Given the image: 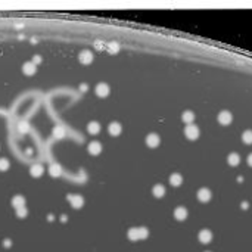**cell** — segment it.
I'll list each match as a JSON object with an SVG mask.
<instances>
[{
  "label": "cell",
  "instance_id": "13",
  "mask_svg": "<svg viewBox=\"0 0 252 252\" xmlns=\"http://www.w3.org/2000/svg\"><path fill=\"white\" fill-rule=\"evenodd\" d=\"M22 72H24L25 75L31 77V75H34V74L37 72V67H35L33 62H25L24 65H22Z\"/></svg>",
  "mask_w": 252,
  "mask_h": 252
},
{
  "label": "cell",
  "instance_id": "25",
  "mask_svg": "<svg viewBox=\"0 0 252 252\" xmlns=\"http://www.w3.org/2000/svg\"><path fill=\"white\" fill-rule=\"evenodd\" d=\"M53 136L56 137V139H62L63 136H65V130H63V127H55L53 130Z\"/></svg>",
  "mask_w": 252,
  "mask_h": 252
},
{
  "label": "cell",
  "instance_id": "19",
  "mask_svg": "<svg viewBox=\"0 0 252 252\" xmlns=\"http://www.w3.org/2000/svg\"><path fill=\"white\" fill-rule=\"evenodd\" d=\"M227 162H228V165H232V167H238L239 162H240V156H239V153L232 152V153L227 156Z\"/></svg>",
  "mask_w": 252,
  "mask_h": 252
},
{
  "label": "cell",
  "instance_id": "23",
  "mask_svg": "<svg viewBox=\"0 0 252 252\" xmlns=\"http://www.w3.org/2000/svg\"><path fill=\"white\" fill-rule=\"evenodd\" d=\"M127 236H128L130 240H139V228H136V227L130 228V230L127 232Z\"/></svg>",
  "mask_w": 252,
  "mask_h": 252
},
{
  "label": "cell",
  "instance_id": "3",
  "mask_svg": "<svg viewBox=\"0 0 252 252\" xmlns=\"http://www.w3.org/2000/svg\"><path fill=\"white\" fill-rule=\"evenodd\" d=\"M94 92L99 97H108L109 93H111V87L108 86L106 83H99L96 87H94Z\"/></svg>",
  "mask_w": 252,
  "mask_h": 252
},
{
  "label": "cell",
  "instance_id": "22",
  "mask_svg": "<svg viewBox=\"0 0 252 252\" xmlns=\"http://www.w3.org/2000/svg\"><path fill=\"white\" fill-rule=\"evenodd\" d=\"M242 140L246 145H252V130H245L242 133Z\"/></svg>",
  "mask_w": 252,
  "mask_h": 252
},
{
  "label": "cell",
  "instance_id": "17",
  "mask_svg": "<svg viewBox=\"0 0 252 252\" xmlns=\"http://www.w3.org/2000/svg\"><path fill=\"white\" fill-rule=\"evenodd\" d=\"M195 118H196V115H195V112H192V111H184L183 114H181V120H183V122H186L187 126H189V124H193Z\"/></svg>",
  "mask_w": 252,
  "mask_h": 252
},
{
  "label": "cell",
  "instance_id": "1",
  "mask_svg": "<svg viewBox=\"0 0 252 252\" xmlns=\"http://www.w3.org/2000/svg\"><path fill=\"white\" fill-rule=\"evenodd\" d=\"M184 134H186V137H187L189 140H196L199 137V134H201V131H199L198 126L189 124V126H186V128H184Z\"/></svg>",
  "mask_w": 252,
  "mask_h": 252
},
{
  "label": "cell",
  "instance_id": "34",
  "mask_svg": "<svg viewBox=\"0 0 252 252\" xmlns=\"http://www.w3.org/2000/svg\"><path fill=\"white\" fill-rule=\"evenodd\" d=\"M205 252H209V251H205Z\"/></svg>",
  "mask_w": 252,
  "mask_h": 252
},
{
  "label": "cell",
  "instance_id": "10",
  "mask_svg": "<svg viewBox=\"0 0 252 252\" xmlns=\"http://www.w3.org/2000/svg\"><path fill=\"white\" fill-rule=\"evenodd\" d=\"M108 131H109V134L111 136H120L122 133V126L120 124V122H116V121H114V122H111L109 124V127H108Z\"/></svg>",
  "mask_w": 252,
  "mask_h": 252
},
{
  "label": "cell",
  "instance_id": "29",
  "mask_svg": "<svg viewBox=\"0 0 252 252\" xmlns=\"http://www.w3.org/2000/svg\"><path fill=\"white\" fill-rule=\"evenodd\" d=\"M27 128H28V124H27V122H21V124H19V130L22 131V133H25V131H28V130H27Z\"/></svg>",
  "mask_w": 252,
  "mask_h": 252
},
{
  "label": "cell",
  "instance_id": "27",
  "mask_svg": "<svg viewBox=\"0 0 252 252\" xmlns=\"http://www.w3.org/2000/svg\"><path fill=\"white\" fill-rule=\"evenodd\" d=\"M16 215L19 218H25L27 215H28V211H27V208H19V209H16Z\"/></svg>",
  "mask_w": 252,
  "mask_h": 252
},
{
  "label": "cell",
  "instance_id": "18",
  "mask_svg": "<svg viewBox=\"0 0 252 252\" xmlns=\"http://www.w3.org/2000/svg\"><path fill=\"white\" fill-rule=\"evenodd\" d=\"M49 174L52 175V177H59V175L62 174V168H61V165L59 164H52L50 167H49Z\"/></svg>",
  "mask_w": 252,
  "mask_h": 252
},
{
  "label": "cell",
  "instance_id": "2",
  "mask_svg": "<svg viewBox=\"0 0 252 252\" xmlns=\"http://www.w3.org/2000/svg\"><path fill=\"white\" fill-rule=\"evenodd\" d=\"M67 198H68V202L71 204V206L75 209L81 208L83 205H84V198H83L81 195H68Z\"/></svg>",
  "mask_w": 252,
  "mask_h": 252
},
{
  "label": "cell",
  "instance_id": "14",
  "mask_svg": "<svg viewBox=\"0 0 252 252\" xmlns=\"http://www.w3.org/2000/svg\"><path fill=\"white\" fill-rule=\"evenodd\" d=\"M174 217H175V220H179V221L186 220V218H187V208H186V206H177V208L174 209Z\"/></svg>",
  "mask_w": 252,
  "mask_h": 252
},
{
  "label": "cell",
  "instance_id": "7",
  "mask_svg": "<svg viewBox=\"0 0 252 252\" xmlns=\"http://www.w3.org/2000/svg\"><path fill=\"white\" fill-rule=\"evenodd\" d=\"M198 239H199V242L206 245V243H209L212 240V232L208 230V228H202V230L198 233Z\"/></svg>",
  "mask_w": 252,
  "mask_h": 252
},
{
  "label": "cell",
  "instance_id": "4",
  "mask_svg": "<svg viewBox=\"0 0 252 252\" xmlns=\"http://www.w3.org/2000/svg\"><path fill=\"white\" fill-rule=\"evenodd\" d=\"M198 199L201 201V202H209L211 201V198H212V192L208 189V187H201V189L198 190Z\"/></svg>",
  "mask_w": 252,
  "mask_h": 252
},
{
  "label": "cell",
  "instance_id": "26",
  "mask_svg": "<svg viewBox=\"0 0 252 252\" xmlns=\"http://www.w3.org/2000/svg\"><path fill=\"white\" fill-rule=\"evenodd\" d=\"M139 228V239H147L149 236V230L146 227H137Z\"/></svg>",
  "mask_w": 252,
  "mask_h": 252
},
{
  "label": "cell",
  "instance_id": "28",
  "mask_svg": "<svg viewBox=\"0 0 252 252\" xmlns=\"http://www.w3.org/2000/svg\"><path fill=\"white\" fill-rule=\"evenodd\" d=\"M31 62H33V63L35 65V67H37L39 63H41V56H40V55H34V56H33V61H31Z\"/></svg>",
  "mask_w": 252,
  "mask_h": 252
},
{
  "label": "cell",
  "instance_id": "9",
  "mask_svg": "<svg viewBox=\"0 0 252 252\" xmlns=\"http://www.w3.org/2000/svg\"><path fill=\"white\" fill-rule=\"evenodd\" d=\"M87 150H88V153L93 156H97V155H100V152H102V145L99 143V142H90L87 146Z\"/></svg>",
  "mask_w": 252,
  "mask_h": 252
},
{
  "label": "cell",
  "instance_id": "11",
  "mask_svg": "<svg viewBox=\"0 0 252 252\" xmlns=\"http://www.w3.org/2000/svg\"><path fill=\"white\" fill-rule=\"evenodd\" d=\"M44 173V168L41 164H34L31 165V168H29V174H31V177H34V179H40L41 175H43Z\"/></svg>",
  "mask_w": 252,
  "mask_h": 252
},
{
  "label": "cell",
  "instance_id": "32",
  "mask_svg": "<svg viewBox=\"0 0 252 252\" xmlns=\"http://www.w3.org/2000/svg\"><path fill=\"white\" fill-rule=\"evenodd\" d=\"M248 165H249V167H252V153H249V155H248Z\"/></svg>",
  "mask_w": 252,
  "mask_h": 252
},
{
  "label": "cell",
  "instance_id": "30",
  "mask_svg": "<svg viewBox=\"0 0 252 252\" xmlns=\"http://www.w3.org/2000/svg\"><path fill=\"white\" fill-rule=\"evenodd\" d=\"M87 88H88V86L86 83H83L81 86H80V90H81V92H87Z\"/></svg>",
  "mask_w": 252,
  "mask_h": 252
},
{
  "label": "cell",
  "instance_id": "16",
  "mask_svg": "<svg viewBox=\"0 0 252 252\" xmlns=\"http://www.w3.org/2000/svg\"><path fill=\"white\" fill-rule=\"evenodd\" d=\"M183 183V175L179 174V173H173L170 175V184L174 186V187H179L180 184Z\"/></svg>",
  "mask_w": 252,
  "mask_h": 252
},
{
  "label": "cell",
  "instance_id": "24",
  "mask_svg": "<svg viewBox=\"0 0 252 252\" xmlns=\"http://www.w3.org/2000/svg\"><path fill=\"white\" fill-rule=\"evenodd\" d=\"M10 167V162L8 158H0V171H8Z\"/></svg>",
  "mask_w": 252,
  "mask_h": 252
},
{
  "label": "cell",
  "instance_id": "20",
  "mask_svg": "<svg viewBox=\"0 0 252 252\" xmlns=\"http://www.w3.org/2000/svg\"><path fill=\"white\" fill-rule=\"evenodd\" d=\"M152 193H153L155 198H164L165 187L162 186V184H155V186H153V189H152Z\"/></svg>",
  "mask_w": 252,
  "mask_h": 252
},
{
  "label": "cell",
  "instance_id": "6",
  "mask_svg": "<svg viewBox=\"0 0 252 252\" xmlns=\"http://www.w3.org/2000/svg\"><path fill=\"white\" fill-rule=\"evenodd\" d=\"M78 61L83 65H90L93 62V53L90 50H81L80 55H78Z\"/></svg>",
  "mask_w": 252,
  "mask_h": 252
},
{
  "label": "cell",
  "instance_id": "12",
  "mask_svg": "<svg viewBox=\"0 0 252 252\" xmlns=\"http://www.w3.org/2000/svg\"><path fill=\"white\" fill-rule=\"evenodd\" d=\"M10 204H12V206H13L15 209L24 208V206H25V198L22 196V195H16V196H13V198H12Z\"/></svg>",
  "mask_w": 252,
  "mask_h": 252
},
{
  "label": "cell",
  "instance_id": "8",
  "mask_svg": "<svg viewBox=\"0 0 252 252\" xmlns=\"http://www.w3.org/2000/svg\"><path fill=\"white\" fill-rule=\"evenodd\" d=\"M161 143V137L156 134V133H150L146 136V145L149 147H158Z\"/></svg>",
  "mask_w": 252,
  "mask_h": 252
},
{
  "label": "cell",
  "instance_id": "5",
  "mask_svg": "<svg viewBox=\"0 0 252 252\" xmlns=\"http://www.w3.org/2000/svg\"><path fill=\"white\" fill-rule=\"evenodd\" d=\"M217 120L220 124H223V126H228L230 122L233 121V114L228 111H221L220 114H218Z\"/></svg>",
  "mask_w": 252,
  "mask_h": 252
},
{
  "label": "cell",
  "instance_id": "31",
  "mask_svg": "<svg viewBox=\"0 0 252 252\" xmlns=\"http://www.w3.org/2000/svg\"><path fill=\"white\" fill-rule=\"evenodd\" d=\"M3 245H5V248H10V246H12V240H9V239H6L5 242H3Z\"/></svg>",
  "mask_w": 252,
  "mask_h": 252
},
{
  "label": "cell",
  "instance_id": "21",
  "mask_svg": "<svg viewBox=\"0 0 252 252\" xmlns=\"http://www.w3.org/2000/svg\"><path fill=\"white\" fill-rule=\"evenodd\" d=\"M106 50L109 52V53H118L120 52V44L115 43V41H112V43H108L106 44Z\"/></svg>",
  "mask_w": 252,
  "mask_h": 252
},
{
  "label": "cell",
  "instance_id": "15",
  "mask_svg": "<svg viewBox=\"0 0 252 252\" xmlns=\"http://www.w3.org/2000/svg\"><path fill=\"white\" fill-rule=\"evenodd\" d=\"M87 131H88V134L96 136V134L100 133V124H99L97 121H90L87 124Z\"/></svg>",
  "mask_w": 252,
  "mask_h": 252
},
{
  "label": "cell",
  "instance_id": "33",
  "mask_svg": "<svg viewBox=\"0 0 252 252\" xmlns=\"http://www.w3.org/2000/svg\"><path fill=\"white\" fill-rule=\"evenodd\" d=\"M240 206H242V208H243V209H246V208H248V202H243V204H242V205H240Z\"/></svg>",
  "mask_w": 252,
  "mask_h": 252
}]
</instances>
